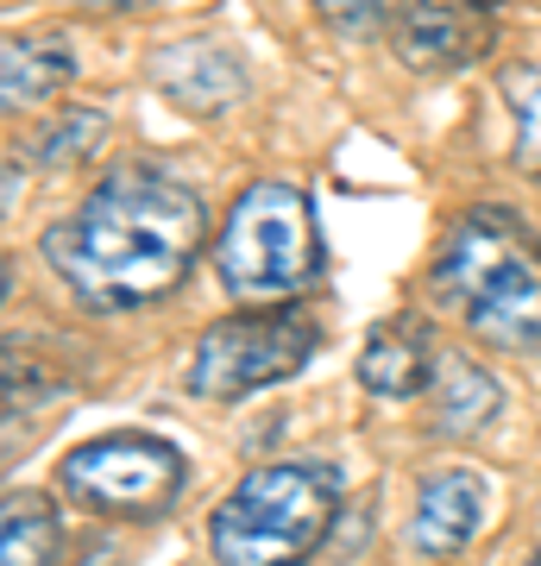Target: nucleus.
Masks as SVG:
<instances>
[{
    "label": "nucleus",
    "mask_w": 541,
    "mask_h": 566,
    "mask_svg": "<svg viewBox=\"0 0 541 566\" xmlns=\"http://www.w3.org/2000/svg\"><path fill=\"white\" fill-rule=\"evenodd\" d=\"M63 7H101V13H133V7H152V0H63Z\"/></svg>",
    "instance_id": "f3484780"
},
{
    "label": "nucleus",
    "mask_w": 541,
    "mask_h": 566,
    "mask_svg": "<svg viewBox=\"0 0 541 566\" xmlns=\"http://www.w3.org/2000/svg\"><path fill=\"white\" fill-rule=\"evenodd\" d=\"M76 70H82V57L70 39H58V32H13L0 44V102H7V114L58 102L63 88L76 82Z\"/></svg>",
    "instance_id": "9b49d317"
},
{
    "label": "nucleus",
    "mask_w": 541,
    "mask_h": 566,
    "mask_svg": "<svg viewBox=\"0 0 541 566\" xmlns=\"http://www.w3.org/2000/svg\"><path fill=\"white\" fill-rule=\"evenodd\" d=\"M341 523V472L321 460L252 465L208 510V547L221 566H302Z\"/></svg>",
    "instance_id": "7ed1b4c3"
},
{
    "label": "nucleus",
    "mask_w": 541,
    "mask_h": 566,
    "mask_svg": "<svg viewBox=\"0 0 541 566\" xmlns=\"http://www.w3.org/2000/svg\"><path fill=\"white\" fill-rule=\"evenodd\" d=\"M498 409H503L498 378L472 353H454L447 346L441 365H435V385H428V428L441 441H466V434H479V428L498 422Z\"/></svg>",
    "instance_id": "f8f14e48"
},
{
    "label": "nucleus",
    "mask_w": 541,
    "mask_h": 566,
    "mask_svg": "<svg viewBox=\"0 0 541 566\" xmlns=\"http://www.w3.org/2000/svg\"><path fill=\"white\" fill-rule=\"evenodd\" d=\"M321 346V315L302 303H259L201 327L183 385L201 403H240L252 390L296 378Z\"/></svg>",
    "instance_id": "39448f33"
},
{
    "label": "nucleus",
    "mask_w": 541,
    "mask_h": 566,
    "mask_svg": "<svg viewBox=\"0 0 541 566\" xmlns=\"http://www.w3.org/2000/svg\"><path fill=\"white\" fill-rule=\"evenodd\" d=\"M152 82L183 114H227L246 95V63L221 39H177L152 51Z\"/></svg>",
    "instance_id": "9d476101"
},
{
    "label": "nucleus",
    "mask_w": 541,
    "mask_h": 566,
    "mask_svg": "<svg viewBox=\"0 0 541 566\" xmlns=\"http://www.w3.org/2000/svg\"><path fill=\"white\" fill-rule=\"evenodd\" d=\"M63 523L58 504L32 485H13L0 504V566H58Z\"/></svg>",
    "instance_id": "ddd939ff"
},
{
    "label": "nucleus",
    "mask_w": 541,
    "mask_h": 566,
    "mask_svg": "<svg viewBox=\"0 0 541 566\" xmlns=\"http://www.w3.org/2000/svg\"><path fill=\"white\" fill-rule=\"evenodd\" d=\"M491 44H498V7L491 0H409L391 25V57L409 76L472 70Z\"/></svg>",
    "instance_id": "0eeeda50"
},
{
    "label": "nucleus",
    "mask_w": 541,
    "mask_h": 566,
    "mask_svg": "<svg viewBox=\"0 0 541 566\" xmlns=\"http://www.w3.org/2000/svg\"><path fill=\"white\" fill-rule=\"evenodd\" d=\"M441 353L447 346L435 340L428 315L403 308V315H384V322L365 334L353 371H360V385L372 390V397H384V403H416V397H428V385H435Z\"/></svg>",
    "instance_id": "1a4fd4ad"
},
{
    "label": "nucleus",
    "mask_w": 541,
    "mask_h": 566,
    "mask_svg": "<svg viewBox=\"0 0 541 566\" xmlns=\"http://www.w3.org/2000/svg\"><path fill=\"white\" fill-rule=\"evenodd\" d=\"M428 296L491 353H541V233L498 202L454 214L428 259Z\"/></svg>",
    "instance_id": "f03ea898"
},
{
    "label": "nucleus",
    "mask_w": 541,
    "mask_h": 566,
    "mask_svg": "<svg viewBox=\"0 0 541 566\" xmlns=\"http://www.w3.org/2000/svg\"><path fill=\"white\" fill-rule=\"evenodd\" d=\"M215 277L227 296H240L246 308L259 303H296L302 290L321 277V233H315V202L296 182L259 177L246 182L233 208H227L221 233L208 245Z\"/></svg>",
    "instance_id": "20e7f679"
},
{
    "label": "nucleus",
    "mask_w": 541,
    "mask_h": 566,
    "mask_svg": "<svg viewBox=\"0 0 541 566\" xmlns=\"http://www.w3.org/2000/svg\"><path fill=\"white\" fill-rule=\"evenodd\" d=\"M63 296L89 315H139L177 296L208 252V208L158 158H121L39 240Z\"/></svg>",
    "instance_id": "f257e3e1"
},
{
    "label": "nucleus",
    "mask_w": 541,
    "mask_h": 566,
    "mask_svg": "<svg viewBox=\"0 0 541 566\" xmlns=\"http://www.w3.org/2000/svg\"><path fill=\"white\" fill-rule=\"evenodd\" d=\"M101 139H107V114H101V107H58L44 126H32L25 151H32L44 170H63V164L95 158Z\"/></svg>",
    "instance_id": "4468645a"
},
{
    "label": "nucleus",
    "mask_w": 541,
    "mask_h": 566,
    "mask_svg": "<svg viewBox=\"0 0 541 566\" xmlns=\"http://www.w3.org/2000/svg\"><path fill=\"white\" fill-rule=\"evenodd\" d=\"M522 566H541V547H535V554H529V560H522Z\"/></svg>",
    "instance_id": "a211bd4d"
},
{
    "label": "nucleus",
    "mask_w": 541,
    "mask_h": 566,
    "mask_svg": "<svg viewBox=\"0 0 541 566\" xmlns=\"http://www.w3.org/2000/svg\"><path fill=\"white\" fill-rule=\"evenodd\" d=\"M485 510H491V479L472 472V465H441V472H428L416 485V510H409L403 547L416 560H454L485 528Z\"/></svg>",
    "instance_id": "6e6552de"
},
{
    "label": "nucleus",
    "mask_w": 541,
    "mask_h": 566,
    "mask_svg": "<svg viewBox=\"0 0 541 566\" xmlns=\"http://www.w3.org/2000/svg\"><path fill=\"white\" fill-rule=\"evenodd\" d=\"M189 485V460L158 434H95L58 460V491L107 523H158Z\"/></svg>",
    "instance_id": "423d86ee"
},
{
    "label": "nucleus",
    "mask_w": 541,
    "mask_h": 566,
    "mask_svg": "<svg viewBox=\"0 0 541 566\" xmlns=\"http://www.w3.org/2000/svg\"><path fill=\"white\" fill-rule=\"evenodd\" d=\"M510 120H517L510 158H517V170L529 182H541V70H522V76L510 82Z\"/></svg>",
    "instance_id": "2eb2a0df"
},
{
    "label": "nucleus",
    "mask_w": 541,
    "mask_h": 566,
    "mask_svg": "<svg viewBox=\"0 0 541 566\" xmlns=\"http://www.w3.org/2000/svg\"><path fill=\"white\" fill-rule=\"evenodd\" d=\"M403 7H409V0H309V13H315L321 25H334L341 39H378V32L397 25Z\"/></svg>",
    "instance_id": "dca6fc26"
}]
</instances>
